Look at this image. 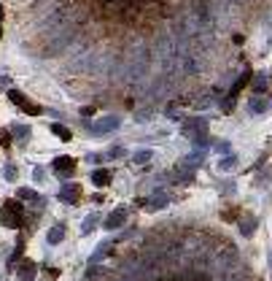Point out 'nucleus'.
<instances>
[{
    "label": "nucleus",
    "instance_id": "9b49d317",
    "mask_svg": "<svg viewBox=\"0 0 272 281\" xmlns=\"http://www.w3.org/2000/svg\"><path fill=\"white\" fill-rule=\"evenodd\" d=\"M16 195H19V200H38V195L35 192H33V189H19V192H16Z\"/></svg>",
    "mask_w": 272,
    "mask_h": 281
},
{
    "label": "nucleus",
    "instance_id": "f8f14e48",
    "mask_svg": "<svg viewBox=\"0 0 272 281\" xmlns=\"http://www.w3.org/2000/svg\"><path fill=\"white\" fill-rule=\"evenodd\" d=\"M5 179H8V181H14V179H16V173H14V165H5Z\"/></svg>",
    "mask_w": 272,
    "mask_h": 281
},
{
    "label": "nucleus",
    "instance_id": "ddd939ff",
    "mask_svg": "<svg viewBox=\"0 0 272 281\" xmlns=\"http://www.w3.org/2000/svg\"><path fill=\"white\" fill-rule=\"evenodd\" d=\"M148 160V152H140V154H135V162H146Z\"/></svg>",
    "mask_w": 272,
    "mask_h": 281
},
{
    "label": "nucleus",
    "instance_id": "39448f33",
    "mask_svg": "<svg viewBox=\"0 0 272 281\" xmlns=\"http://www.w3.org/2000/svg\"><path fill=\"white\" fill-rule=\"evenodd\" d=\"M92 184H95V187H108V184H111V170H108V168H97L95 173H92Z\"/></svg>",
    "mask_w": 272,
    "mask_h": 281
},
{
    "label": "nucleus",
    "instance_id": "f03ea898",
    "mask_svg": "<svg viewBox=\"0 0 272 281\" xmlns=\"http://www.w3.org/2000/svg\"><path fill=\"white\" fill-rule=\"evenodd\" d=\"M8 97H11V103H16V106H19L25 114H30V117H38V114H40V108H38V106H35V103H33L27 95H22L19 89H11Z\"/></svg>",
    "mask_w": 272,
    "mask_h": 281
},
{
    "label": "nucleus",
    "instance_id": "f257e3e1",
    "mask_svg": "<svg viewBox=\"0 0 272 281\" xmlns=\"http://www.w3.org/2000/svg\"><path fill=\"white\" fill-rule=\"evenodd\" d=\"M0 214L5 216V225L8 227H19L22 219H25V211H22V200H5L3 208H0Z\"/></svg>",
    "mask_w": 272,
    "mask_h": 281
},
{
    "label": "nucleus",
    "instance_id": "4468645a",
    "mask_svg": "<svg viewBox=\"0 0 272 281\" xmlns=\"http://www.w3.org/2000/svg\"><path fill=\"white\" fill-rule=\"evenodd\" d=\"M0 19H3V11H0Z\"/></svg>",
    "mask_w": 272,
    "mask_h": 281
},
{
    "label": "nucleus",
    "instance_id": "7ed1b4c3",
    "mask_svg": "<svg viewBox=\"0 0 272 281\" xmlns=\"http://www.w3.org/2000/svg\"><path fill=\"white\" fill-rule=\"evenodd\" d=\"M51 168L57 170L60 176H65V179H70L73 173H76V160L73 157H57L54 162H51Z\"/></svg>",
    "mask_w": 272,
    "mask_h": 281
},
{
    "label": "nucleus",
    "instance_id": "9d476101",
    "mask_svg": "<svg viewBox=\"0 0 272 281\" xmlns=\"http://www.w3.org/2000/svg\"><path fill=\"white\" fill-rule=\"evenodd\" d=\"M51 130H54V135H57V138H62V141H70L73 138V133L68 127H62V124H54Z\"/></svg>",
    "mask_w": 272,
    "mask_h": 281
},
{
    "label": "nucleus",
    "instance_id": "20e7f679",
    "mask_svg": "<svg viewBox=\"0 0 272 281\" xmlns=\"http://www.w3.org/2000/svg\"><path fill=\"white\" fill-rule=\"evenodd\" d=\"M60 200L62 203H78L81 200V187L78 184H65L60 192Z\"/></svg>",
    "mask_w": 272,
    "mask_h": 281
},
{
    "label": "nucleus",
    "instance_id": "6e6552de",
    "mask_svg": "<svg viewBox=\"0 0 272 281\" xmlns=\"http://www.w3.org/2000/svg\"><path fill=\"white\" fill-rule=\"evenodd\" d=\"M46 238H49V243H60L62 238H65V225H54L49 230V235H46Z\"/></svg>",
    "mask_w": 272,
    "mask_h": 281
},
{
    "label": "nucleus",
    "instance_id": "0eeeda50",
    "mask_svg": "<svg viewBox=\"0 0 272 281\" xmlns=\"http://www.w3.org/2000/svg\"><path fill=\"white\" fill-rule=\"evenodd\" d=\"M35 273H38V268L33 265V262L22 260V268H19V279L22 281H33V279H35Z\"/></svg>",
    "mask_w": 272,
    "mask_h": 281
},
{
    "label": "nucleus",
    "instance_id": "1a4fd4ad",
    "mask_svg": "<svg viewBox=\"0 0 272 281\" xmlns=\"http://www.w3.org/2000/svg\"><path fill=\"white\" fill-rule=\"evenodd\" d=\"M116 124H119V117H111V119H100V122L95 124V130H97V133H105L108 127H116Z\"/></svg>",
    "mask_w": 272,
    "mask_h": 281
},
{
    "label": "nucleus",
    "instance_id": "423d86ee",
    "mask_svg": "<svg viewBox=\"0 0 272 281\" xmlns=\"http://www.w3.org/2000/svg\"><path fill=\"white\" fill-rule=\"evenodd\" d=\"M124 225V208H116L111 211V216L105 219V230H116V227Z\"/></svg>",
    "mask_w": 272,
    "mask_h": 281
}]
</instances>
